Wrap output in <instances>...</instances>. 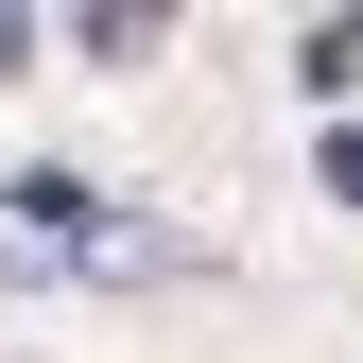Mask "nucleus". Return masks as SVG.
I'll return each instance as SVG.
<instances>
[{
	"instance_id": "f257e3e1",
	"label": "nucleus",
	"mask_w": 363,
	"mask_h": 363,
	"mask_svg": "<svg viewBox=\"0 0 363 363\" xmlns=\"http://www.w3.org/2000/svg\"><path fill=\"white\" fill-rule=\"evenodd\" d=\"M311 173H329V191L363 208V121H329V139H311Z\"/></svg>"
},
{
	"instance_id": "f03ea898",
	"label": "nucleus",
	"mask_w": 363,
	"mask_h": 363,
	"mask_svg": "<svg viewBox=\"0 0 363 363\" xmlns=\"http://www.w3.org/2000/svg\"><path fill=\"white\" fill-rule=\"evenodd\" d=\"M18 52H35V18H0V69H18Z\"/></svg>"
}]
</instances>
